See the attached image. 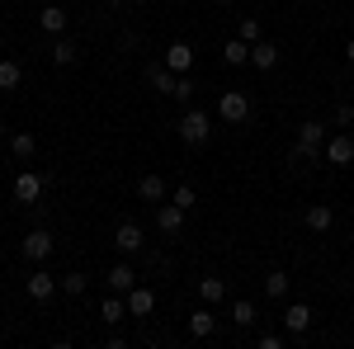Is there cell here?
<instances>
[{
	"label": "cell",
	"mask_w": 354,
	"mask_h": 349,
	"mask_svg": "<svg viewBox=\"0 0 354 349\" xmlns=\"http://www.w3.org/2000/svg\"><path fill=\"white\" fill-rule=\"evenodd\" d=\"M330 128L326 123H302L298 128V142H293V151H288V161L302 165V161H322V147H326Z\"/></svg>",
	"instance_id": "obj_1"
},
{
	"label": "cell",
	"mask_w": 354,
	"mask_h": 349,
	"mask_svg": "<svg viewBox=\"0 0 354 349\" xmlns=\"http://www.w3.org/2000/svg\"><path fill=\"white\" fill-rule=\"evenodd\" d=\"M175 133H180V142L185 147H208V137H213V118L203 113V109H185L180 113V123H175Z\"/></svg>",
	"instance_id": "obj_2"
},
{
	"label": "cell",
	"mask_w": 354,
	"mask_h": 349,
	"mask_svg": "<svg viewBox=\"0 0 354 349\" xmlns=\"http://www.w3.org/2000/svg\"><path fill=\"white\" fill-rule=\"evenodd\" d=\"M218 118L232 123V128H241L245 118H250V95H245V90H222L218 95Z\"/></svg>",
	"instance_id": "obj_3"
},
{
	"label": "cell",
	"mask_w": 354,
	"mask_h": 349,
	"mask_svg": "<svg viewBox=\"0 0 354 349\" xmlns=\"http://www.w3.org/2000/svg\"><path fill=\"white\" fill-rule=\"evenodd\" d=\"M322 156H326L330 165H350V161H354V133H350V128L330 133V137H326V147H322Z\"/></svg>",
	"instance_id": "obj_4"
},
{
	"label": "cell",
	"mask_w": 354,
	"mask_h": 349,
	"mask_svg": "<svg viewBox=\"0 0 354 349\" xmlns=\"http://www.w3.org/2000/svg\"><path fill=\"white\" fill-rule=\"evenodd\" d=\"M53 232H48V227H33V232H28L24 236V245H19V250H24V260H33V265H43V260H48V255H53Z\"/></svg>",
	"instance_id": "obj_5"
},
{
	"label": "cell",
	"mask_w": 354,
	"mask_h": 349,
	"mask_svg": "<svg viewBox=\"0 0 354 349\" xmlns=\"http://www.w3.org/2000/svg\"><path fill=\"white\" fill-rule=\"evenodd\" d=\"M57 288H62V279H53L48 269H33V274L24 279V293L33 297V302H53V293H57Z\"/></svg>",
	"instance_id": "obj_6"
},
{
	"label": "cell",
	"mask_w": 354,
	"mask_h": 349,
	"mask_svg": "<svg viewBox=\"0 0 354 349\" xmlns=\"http://www.w3.org/2000/svg\"><path fill=\"white\" fill-rule=\"evenodd\" d=\"M142 245H147L142 227H137V222H118V232H113V250H118V255H137Z\"/></svg>",
	"instance_id": "obj_7"
},
{
	"label": "cell",
	"mask_w": 354,
	"mask_h": 349,
	"mask_svg": "<svg viewBox=\"0 0 354 349\" xmlns=\"http://www.w3.org/2000/svg\"><path fill=\"white\" fill-rule=\"evenodd\" d=\"M43 185H48L43 175L19 170V175H15V198H19V203H38V198H43Z\"/></svg>",
	"instance_id": "obj_8"
},
{
	"label": "cell",
	"mask_w": 354,
	"mask_h": 349,
	"mask_svg": "<svg viewBox=\"0 0 354 349\" xmlns=\"http://www.w3.org/2000/svg\"><path fill=\"white\" fill-rule=\"evenodd\" d=\"M156 232H161V236H180V232H185V208L156 203Z\"/></svg>",
	"instance_id": "obj_9"
},
{
	"label": "cell",
	"mask_w": 354,
	"mask_h": 349,
	"mask_svg": "<svg viewBox=\"0 0 354 349\" xmlns=\"http://www.w3.org/2000/svg\"><path fill=\"white\" fill-rule=\"evenodd\" d=\"M307 326H312V307L307 302H288L283 307V330L288 335H307Z\"/></svg>",
	"instance_id": "obj_10"
},
{
	"label": "cell",
	"mask_w": 354,
	"mask_h": 349,
	"mask_svg": "<svg viewBox=\"0 0 354 349\" xmlns=\"http://www.w3.org/2000/svg\"><path fill=\"white\" fill-rule=\"evenodd\" d=\"M104 288H109V293H123V297H128V288H137L133 265H128V260H118V265H113L109 274H104Z\"/></svg>",
	"instance_id": "obj_11"
},
{
	"label": "cell",
	"mask_w": 354,
	"mask_h": 349,
	"mask_svg": "<svg viewBox=\"0 0 354 349\" xmlns=\"http://www.w3.org/2000/svg\"><path fill=\"white\" fill-rule=\"evenodd\" d=\"M302 222H307V232H317V236H326L330 227H335V213H330V203H312V208L302 213Z\"/></svg>",
	"instance_id": "obj_12"
},
{
	"label": "cell",
	"mask_w": 354,
	"mask_h": 349,
	"mask_svg": "<svg viewBox=\"0 0 354 349\" xmlns=\"http://www.w3.org/2000/svg\"><path fill=\"white\" fill-rule=\"evenodd\" d=\"M165 66H170L175 76H189V66H194V48H189V43H170V48H165Z\"/></svg>",
	"instance_id": "obj_13"
},
{
	"label": "cell",
	"mask_w": 354,
	"mask_h": 349,
	"mask_svg": "<svg viewBox=\"0 0 354 349\" xmlns=\"http://www.w3.org/2000/svg\"><path fill=\"white\" fill-rule=\"evenodd\" d=\"M213 330H218V317H213V307L203 302V307H198V312L189 317V335H194V340H208Z\"/></svg>",
	"instance_id": "obj_14"
},
{
	"label": "cell",
	"mask_w": 354,
	"mask_h": 349,
	"mask_svg": "<svg viewBox=\"0 0 354 349\" xmlns=\"http://www.w3.org/2000/svg\"><path fill=\"white\" fill-rule=\"evenodd\" d=\"M100 321H109V326L128 321V297H123V293H109L104 302H100Z\"/></svg>",
	"instance_id": "obj_15"
},
{
	"label": "cell",
	"mask_w": 354,
	"mask_h": 349,
	"mask_svg": "<svg viewBox=\"0 0 354 349\" xmlns=\"http://www.w3.org/2000/svg\"><path fill=\"white\" fill-rule=\"evenodd\" d=\"M147 81L156 85L161 95H175V81H180V76H175V71H170L165 62H147Z\"/></svg>",
	"instance_id": "obj_16"
},
{
	"label": "cell",
	"mask_w": 354,
	"mask_h": 349,
	"mask_svg": "<svg viewBox=\"0 0 354 349\" xmlns=\"http://www.w3.org/2000/svg\"><path fill=\"white\" fill-rule=\"evenodd\" d=\"M38 28H43L48 38H62V33H66V10H62V5H48V10L38 15Z\"/></svg>",
	"instance_id": "obj_17"
},
{
	"label": "cell",
	"mask_w": 354,
	"mask_h": 349,
	"mask_svg": "<svg viewBox=\"0 0 354 349\" xmlns=\"http://www.w3.org/2000/svg\"><path fill=\"white\" fill-rule=\"evenodd\" d=\"M137 198L142 203H165V180L161 175H142L137 180Z\"/></svg>",
	"instance_id": "obj_18"
},
{
	"label": "cell",
	"mask_w": 354,
	"mask_h": 349,
	"mask_svg": "<svg viewBox=\"0 0 354 349\" xmlns=\"http://www.w3.org/2000/svg\"><path fill=\"white\" fill-rule=\"evenodd\" d=\"M250 66H255V71H274V66H279V48L260 38V43L250 48Z\"/></svg>",
	"instance_id": "obj_19"
},
{
	"label": "cell",
	"mask_w": 354,
	"mask_h": 349,
	"mask_svg": "<svg viewBox=\"0 0 354 349\" xmlns=\"http://www.w3.org/2000/svg\"><path fill=\"white\" fill-rule=\"evenodd\" d=\"M151 307H156L151 288H128V317H151Z\"/></svg>",
	"instance_id": "obj_20"
},
{
	"label": "cell",
	"mask_w": 354,
	"mask_h": 349,
	"mask_svg": "<svg viewBox=\"0 0 354 349\" xmlns=\"http://www.w3.org/2000/svg\"><path fill=\"white\" fill-rule=\"evenodd\" d=\"M10 156H15V161H33V156H38V137L33 133H15L10 137Z\"/></svg>",
	"instance_id": "obj_21"
},
{
	"label": "cell",
	"mask_w": 354,
	"mask_h": 349,
	"mask_svg": "<svg viewBox=\"0 0 354 349\" xmlns=\"http://www.w3.org/2000/svg\"><path fill=\"white\" fill-rule=\"evenodd\" d=\"M255 321H260L255 302H245V297H236V302H232V326H236V330H250Z\"/></svg>",
	"instance_id": "obj_22"
},
{
	"label": "cell",
	"mask_w": 354,
	"mask_h": 349,
	"mask_svg": "<svg viewBox=\"0 0 354 349\" xmlns=\"http://www.w3.org/2000/svg\"><path fill=\"white\" fill-rule=\"evenodd\" d=\"M53 66H76V57H81V48L71 43V38H53Z\"/></svg>",
	"instance_id": "obj_23"
},
{
	"label": "cell",
	"mask_w": 354,
	"mask_h": 349,
	"mask_svg": "<svg viewBox=\"0 0 354 349\" xmlns=\"http://www.w3.org/2000/svg\"><path fill=\"white\" fill-rule=\"evenodd\" d=\"M222 297H227V283H222V279H213V274H208V279H198V302L218 307Z\"/></svg>",
	"instance_id": "obj_24"
},
{
	"label": "cell",
	"mask_w": 354,
	"mask_h": 349,
	"mask_svg": "<svg viewBox=\"0 0 354 349\" xmlns=\"http://www.w3.org/2000/svg\"><path fill=\"white\" fill-rule=\"evenodd\" d=\"M19 81H24V66H19V62H10V57H5V62H0V90H5V95H10V90H19Z\"/></svg>",
	"instance_id": "obj_25"
},
{
	"label": "cell",
	"mask_w": 354,
	"mask_h": 349,
	"mask_svg": "<svg viewBox=\"0 0 354 349\" xmlns=\"http://www.w3.org/2000/svg\"><path fill=\"white\" fill-rule=\"evenodd\" d=\"M265 297H274V302H283V297H288V274H283V269L265 274Z\"/></svg>",
	"instance_id": "obj_26"
},
{
	"label": "cell",
	"mask_w": 354,
	"mask_h": 349,
	"mask_svg": "<svg viewBox=\"0 0 354 349\" xmlns=\"http://www.w3.org/2000/svg\"><path fill=\"white\" fill-rule=\"evenodd\" d=\"M222 62H227V66H245V62H250V43H241V38H232V43L222 48Z\"/></svg>",
	"instance_id": "obj_27"
},
{
	"label": "cell",
	"mask_w": 354,
	"mask_h": 349,
	"mask_svg": "<svg viewBox=\"0 0 354 349\" xmlns=\"http://www.w3.org/2000/svg\"><path fill=\"white\" fill-rule=\"evenodd\" d=\"M236 38H241V43H250V48H255V43H260V38H265V28H260V19H250V15H245V19H241V28H236Z\"/></svg>",
	"instance_id": "obj_28"
},
{
	"label": "cell",
	"mask_w": 354,
	"mask_h": 349,
	"mask_svg": "<svg viewBox=\"0 0 354 349\" xmlns=\"http://www.w3.org/2000/svg\"><path fill=\"white\" fill-rule=\"evenodd\" d=\"M170 203H175V208H185V213H189L194 203H198V194H194V185H175V194H170Z\"/></svg>",
	"instance_id": "obj_29"
},
{
	"label": "cell",
	"mask_w": 354,
	"mask_h": 349,
	"mask_svg": "<svg viewBox=\"0 0 354 349\" xmlns=\"http://www.w3.org/2000/svg\"><path fill=\"white\" fill-rule=\"evenodd\" d=\"M85 288H90V279L85 274H62V293H71V297H81Z\"/></svg>",
	"instance_id": "obj_30"
},
{
	"label": "cell",
	"mask_w": 354,
	"mask_h": 349,
	"mask_svg": "<svg viewBox=\"0 0 354 349\" xmlns=\"http://www.w3.org/2000/svg\"><path fill=\"white\" fill-rule=\"evenodd\" d=\"M194 90H198V85H194L189 76H180V81H175V95H170V100H180V104H194Z\"/></svg>",
	"instance_id": "obj_31"
},
{
	"label": "cell",
	"mask_w": 354,
	"mask_h": 349,
	"mask_svg": "<svg viewBox=\"0 0 354 349\" xmlns=\"http://www.w3.org/2000/svg\"><path fill=\"white\" fill-rule=\"evenodd\" d=\"M335 128H350L354 133V104H335Z\"/></svg>",
	"instance_id": "obj_32"
},
{
	"label": "cell",
	"mask_w": 354,
	"mask_h": 349,
	"mask_svg": "<svg viewBox=\"0 0 354 349\" xmlns=\"http://www.w3.org/2000/svg\"><path fill=\"white\" fill-rule=\"evenodd\" d=\"M260 349H283V335H279V330H265V335H260Z\"/></svg>",
	"instance_id": "obj_33"
},
{
	"label": "cell",
	"mask_w": 354,
	"mask_h": 349,
	"mask_svg": "<svg viewBox=\"0 0 354 349\" xmlns=\"http://www.w3.org/2000/svg\"><path fill=\"white\" fill-rule=\"evenodd\" d=\"M345 57H350V66H354V38H350V48H345Z\"/></svg>",
	"instance_id": "obj_34"
},
{
	"label": "cell",
	"mask_w": 354,
	"mask_h": 349,
	"mask_svg": "<svg viewBox=\"0 0 354 349\" xmlns=\"http://www.w3.org/2000/svg\"><path fill=\"white\" fill-rule=\"evenodd\" d=\"M104 5H123V0H104Z\"/></svg>",
	"instance_id": "obj_35"
},
{
	"label": "cell",
	"mask_w": 354,
	"mask_h": 349,
	"mask_svg": "<svg viewBox=\"0 0 354 349\" xmlns=\"http://www.w3.org/2000/svg\"><path fill=\"white\" fill-rule=\"evenodd\" d=\"M218 5H236V0H218Z\"/></svg>",
	"instance_id": "obj_36"
},
{
	"label": "cell",
	"mask_w": 354,
	"mask_h": 349,
	"mask_svg": "<svg viewBox=\"0 0 354 349\" xmlns=\"http://www.w3.org/2000/svg\"><path fill=\"white\" fill-rule=\"evenodd\" d=\"M0 128H5V118H0Z\"/></svg>",
	"instance_id": "obj_37"
}]
</instances>
